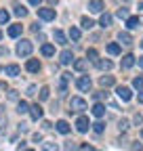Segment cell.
Here are the masks:
<instances>
[{"label":"cell","instance_id":"cell-42","mask_svg":"<svg viewBox=\"0 0 143 151\" xmlns=\"http://www.w3.org/2000/svg\"><path fill=\"white\" fill-rule=\"evenodd\" d=\"M141 122H143V118H141L139 113H137V116H135V124H141Z\"/></svg>","mask_w":143,"mask_h":151},{"label":"cell","instance_id":"cell-30","mask_svg":"<svg viewBox=\"0 0 143 151\" xmlns=\"http://www.w3.org/2000/svg\"><path fill=\"white\" fill-rule=\"evenodd\" d=\"M91 126H93V130L97 132V134H101V132L105 130V124H103V122H95V124H91Z\"/></svg>","mask_w":143,"mask_h":151},{"label":"cell","instance_id":"cell-15","mask_svg":"<svg viewBox=\"0 0 143 151\" xmlns=\"http://www.w3.org/2000/svg\"><path fill=\"white\" fill-rule=\"evenodd\" d=\"M86 67H88V59H76L74 61V69L76 71H84Z\"/></svg>","mask_w":143,"mask_h":151},{"label":"cell","instance_id":"cell-19","mask_svg":"<svg viewBox=\"0 0 143 151\" xmlns=\"http://www.w3.org/2000/svg\"><path fill=\"white\" fill-rule=\"evenodd\" d=\"M118 40H120L122 44H131V42H133V38H131L129 32H120V34H118Z\"/></svg>","mask_w":143,"mask_h":151},{"label":"cell","instance_id":"cell-3","mask_svg":"<svg viewBox=\"0 0 143 151\" xmlns=\"http://www.w3.org/2000/svg\"><path fill=\"white\" fill-rule=\"evenodd\" d=\"M76 86H78V90L86 92V90H91L93 82H91V78H88V76H80V78L76 80Z\"/></svg>","mask_w":143,"mask_h":151},{"label":"cell","instance_id":"cell-31","mask_svg":"<svg viewBox=\"0 0 143 151\" xmlns=\"http://www.w3.org/2000/svg\"><path fill=\"white\" fill-rule=\"evenodd\" d=\"M13 13H15L17 17H25V15H27V9H25V6H15Z\"/></svg>","mask_w":143,"mask_h":151},{"label":"cell","instance_id":"cell-49","mask_svg":"<svg viewBox=\"0 0 143 151\" xmlns=\"http://www.w3.org/2000/svg\"><path fill=\"white\" fill-rule=\"evenodd\" d=\"M0 38H2V29H0Z\"/></svg>","mask_w":143,"mask_h":151},{"label":"cell","instance_id":"cell-7","mask_svg":"<svg viewBox=\"0 0 143 151\" xmlns=\"http://www.w3.org/2000/svg\"><path fill=\"white\" fill-rule=\"evenodd\" d=\"M72 61H74V55H72V50H63V52L59 55V63H61V65H69Z\"/></svg>","mask_w":143,"mask_h":151},{"label":"cell","instance_id":"cell-17","mask_svg":"<svg viewBox=\"0 0 143 151\" xmlns=\"http://www.w3.org/2000/svg\"><path fill=\"white\" fill-rule=\"evenodd\" d=\"M139 23H141L139 17H129V19H126V27H129V29H137Z\"/></svg>","mask_w":143,"mask_h":151},{"label":"cell","instance_id":"cell-8","mask_svg":"<svg viewBox=\"0 0 143 151\" xmlns=\"http://www.w3.org/2000/svg\"><path fill=\"white\" fill-rule=\"evenodd\" d=\"M30 116H32V120H36V122H38V120L42 118V107H40L38 103H36V105H32V107H30Z\"/></svg>","mask_w":143,"mask_h":151},{"label":"cell","instance_id":"cell-40","mask_svg":"<svg viewBox=\"0 0 143 151\" xmlns=\"http://www.w3.org/2000/svg\"><path fill=\"white\" fill-rule=\"evenodd\" d=\"M9 99H13V101L17 99V90H11V92H9Z\"/></svg>","mask_w":143,"mask_h":151},{"label":"cell","instance_id":"cell-45","mask_svg":"<svg viewBox=\"0 0 143 151\" xmlns=\"http://www.w3.org/2000/svg\"><path fill=\"white\" fill-rule=\"evenodd\" d=\"M139 103H143V90H139Z\"/></svg>","mask_w":143,"mask_h":151},{"label":"cell","instance_id":"cell-25","mask_svg":"<svg viewBox=\"0 0 143 151\" xmlns=\"http://www.w3.org/2000/svg\"><path fill=\"white\" fill-rule=\"evenodd\" d=\"M107 52L110 55H120V44H116V42L107 44Z\"/></svg>","mask_w":143,"mask_h":151},{"label":"cell","instance_id":"cell-48","mask_svg":"<svg viewBox=\"0 0 143 151\" xmlns=\"http://www.w3.org/2000/svg\"><path fill=\"white\" fill-rule=\"evenodd\" d=\"M23 151H34V149H23Z\"/></svg>","mask_w":143,"mask_h":151},{"label":"cell","instance_id":"cell-50","mask_svg":"<svg viewBox=\"0 0 143 151\" xmlns=\"http://www.w3.org/2000/svg\"><path fill=\"white\" fill-rule=\"evenodd\" d=\"M91 151H97V149H91Z\"/></svg>","mask_w":143,"mask_h":151},{"label":"cell","instance_id":"cell-5","mask_svg":"<svg viewBox=\"0 0 143 151\" xmlns=\"http://www.w3.org/2000/svg\"><path fill=\"white\" fill-rule=\"evenodd\" d=\"M38 17L42 21H53L55 19V9H38Z\"/></svg>","mask_w":143,"mask_h":151},{"label":"cell","instance_id":"cell-46","mask_svg":"<svg viewBox=\"0 0 143 151\" xmlns=\"http://www.w3.org/2000/svg\"><path fill=\"white\" fill-rule=\"evenodd\" d=\"M139 67L143 69V57H139Z\"/></svg>","mask_w":143,"mask_h":151},{"label":"cell","instance_id":"cell-29","mask_svg":"<svg viewBox=\"0 0 143 151\" xmlns=\"http://www.w3.org/2000/svg\"><path fill=\"white\" fill-rule=\"evenodd\" d=\"M80 23H82L84 29H91V27L95 25V21H93V19H88V17H82V21H80Z\"/></svg>","mask_w":143,"mask_h":151},{"label":"cell","instance_id":"cell-35","mask_svg":"<svg viewBox=\"0 0 143 151\" xmlns=\"http://www.w3.org/2000/svg\"><path fill=\"white\" fill-rule=\"evenodd\" d=\"M63 151H78V147H76V143H65V147H63Z\"/></svg>","mask_w":143,"mask_h":151},{"label":"cell","instance_id":"cell-32","mask_svg":"<svg viewBox=\"0 0 143 151\" xmlns=\"http://www.w3.org/2000/svg\"><path fill=\"white\" fill-rule=\"evenodd\" d=\"M48 94H51L48 86H42V88H40V101H46V99H48Z\"/></svg>","mask_w":143,"mask_h":151},{"label":"cell","instance_id":"cell-41","mask_svg":"<svg viewBox=\"0 0 143 151\" xmlns=\"http://www.w3.org/2000/svg\"><path fill=\"white\" fill-rule=\"evenodd\" d=\"M27 94H30V97H32V94H36V86H30V88H27Z\"/></svg>","mask_w":143,"mask_h":151},{"label":"cell","instance_id":"cell-22","mask_svg":"<svg viewBox=\"0 0 143 151\" xmlns=\"http://www.w3.org/2000/svg\"><path fill=\"white\" fill-rule=\"evenodd\" d=\"M42 55L44 57H53L55 55V46L53 44H42Z\"/></svg>","mask_w":143,"mask_h":151},{"label":"cell","instance_id":"cell-14","mask_svg":"<svg viewBox=\"0 0 143 151\" xmlns=\"http://www.w3.org/2000/svg\"><path fill=\"white\" fill-rule=\"evenodd\" d=\"M21 29H23V27H21L19 23H15V25L9 27V36H11V38H19V36H21Z\"/></svg>","mask_w":143,"mask_h":151},{"label":"cell","instance_id":"cell-2","mask_svg":"<svg viewBox=\"0 0 143 151\" xmlns=\"http://www.w3.org/2000/svg\"><path fill=\"white\" fill-rule=\"evenodd\" d=\"M86 109V101L80 97H72L69 99V111H84Z\"/></svg>","mask_w":143,"mask_h":151},{"label":"cell","instance_id":"cell-47","mask_svg":"<svg viewBox=\"0 0 143 151\" xmlns=\"http://www.w3.org/2000/svg\"><path fill=\"white\" fill-rule=\"evenodd\" d=\"M139 9H141V11H143V2H141V4H139Z\"/></svg>","mask_w":143,"mask_h":151},{"label":"cell","instance_id":"cell-43","mask_svg":"<svg viewBox=\"0 0 143 151\" xmlns=\"http://www.w3.org/2000/svg\"><path fill=\"white\" fill-rule=\"evenodd\" d=\"M133 151H141V143H135L133 145Z\"/></svg>","mask_w":143,"mask_h":151},{"label":"cell","instance_id":"cell-18","mask_svg":"<svg viewBox=\"0 0 143 151\" xmlns=\"http://www.w3.org/2000/svg\"><path fill=\"white\" fill-rule=\"evenodd\" d=\"M19 71H21L19 65H6V67H4V73H6V76H13V78H15V76H19Z\"/></svg>","mask_w":143,"mask_h":151},{"label":"cell","instance_id":"cell-10","mask_svg":"<svg viewBox=\"0 0 143 151\" xmlns=\"http://www.w3.org/2000/svg\"><path fill=\"white\" fill-rule=\"evenodd\" d=\"M88 11H91V13H103V2H101V0H91Z\"/></svg>","mask_w":143,"mask_h":151},{"label":"cell","instance_id":"cell-11","mask_svg":"<svg viewBox=\"0 0 143 151\" xmlns=\"http://www.w3.org/2000/svg\"><path fill=\"white\" fill-rule=\"evenodd\" d=\"M133 65H135V57H133V55H124V57H122V67H124V69H131Z\"/></svg>","mask_w":143,"mask_h":151},{"label":"cell","instance_id":"cell-6","mask_svg":"<svg viewBox=\"0 0 143 151\" xmlns=\"http://www.w3.org/2000/svg\"><path fill=\"white\" fill-rule=\"evenodd\" d=\"M88 126H91V124H88V118L80 116V118L76 120V130H78V132H86V130H88Z\"/></svg>","mask_w":143,"mask_h":151},{"label":"cell","instance_id":"cell-24","mask_svg":"<svg viewBox=\"0 0 143 151\" xmlns=\"http://www.w3.org/2000/svg\"><path fill=\"white\" fill-rule=\"evenodd\" d=\"M27 111H30V105L25 101H19V105H17V113H21V116H23V113H27Z\"/></svg>","mask_w":143,"mask_h":151},{"label":"cell","instance_id":"cell-51","mask_svg":"<svg viewBox=\"0 0 143 151\" xmlns=\"http://www.w3.org/2000/svg\"><path fill=\"white\" fill-rule=\"evenodd\" d=\"M141 46H143V42H141Z\"/></svg>","mask_w":143,"mask_h":151},{"label":"cell","instance_id":"cell-38","mask_svg":"<svg viewBox=\"0 0 143 151\" xmlns=\"http://www.w3.org/2000/svg\"><path fill=\"white\" fill-rule=\"evenodd\" d=\"M4 124H6V118L2 116V118H0V134H2V132H4Z\"/></svg>","mask_w":143,"mask_h":151},{"label":"cell","instance_id":"cell-52","mask_svg":"<svg viewBox=\"0 0 143 151\" xmlns=\"http://www.w3.org/2000/svg\"><path fill=\"white\" fill-rule=\"evenodd\" d=\"M0 69H2V67H0Z\"/></svg>","mask_w":143,"mask_h":151},{"label":"cell","instance_id":"cell-36","mask_svg":"<svg viewBox=\"0 0 143 151\" xmlns=\"http://www.w3.org/2000/svg\"><path fill=\"white\" fill-rule=\"evenodd\" d=\"M120 19H129V11L126 9H118V13H116Z\"/></svg>","mask_w":143,"mask_h":151},{"label":"cell","instance_id":"cell-23","mask_svg":"<svg viewBox=\"0 0 143 151\" xmlns=\"http://www.w3.org/2000/svg\"><path fill=\"white\" fill-rule=\"evenodd\" d=\"M97 67H99V69H103V71H107V69H112L114 65H112V61L103 59V61H97Z\"/></svg>","mask_w":143,"mask_h":151},{"label":"cell","instance_id":"cell-37","mask_svg":"<svg viewBox=\"0 0 143 151\" xmlns=\"http://www.w3.org/2000/svg\"><path fill=\"white\" fill-rule=\"evenodd\" d=\"M118 128H120L122 132H124V130H129V122H126V120H122V122L118 124Z\"/></svg>","mask_w":143,"mask_h":151},{"label":"cell","instance_id":"cell-44","mask_svg":"<svg viewBox=\"0 0 143 151\" xmlns=\"http://www.w3.org/2000/svg\"><path fill=\"white\" fill-rule=\"evenodd\" d=\"M40 2H42V0H30V4H34V6H38Z\"/></svg>","mask_w":143,"mask_h":151},{"label":"cell","instance_id":"cell-9","mask_svg":"<svg viewBox=\"0 0 143 151\" xmlns=\"http://www.w3.org/2000/svg\"><path fill=\"white\" fill-rule=\"evenodd\" d=\"M25 69L32 71V73H38V71H40V61H38V59H30V61L25 63Z\"/></svg>","mask_w":143,"mask_h":151},{"label":"cell","instance_id":"cell-1","mask_svg":"<svg viewBox=\"0 0 143 151\" xmlns=\"http://www.w3.org/2000/svg\"><path fill=\"white\" fill-rule=\"evenodd\" d=\"M32 50H34V44L30 40H19L17 42V55L19 57H30Z\"/></svg>","mask_w":143,"mask_h":151},{"label":"cell","instance_id":"cell-4","mask_svg":"<svg viewBox=\"0 0 143 151\" xmlns=\"http://www.w3.org/2000/svg\"><path fill=\"white\" fill-rule=\"evenodd\" d=\"M116 92H118V97H120L122 101H131V99H133V90H131L129 86H118Z\"/></svg>","mask_w":143,"mask_h":151},{"label":"cell","instance_id":"cell-34","mask_svg":"<svg viewBox=\"0 0 143 151\" xmlns=\"http://www.w3.org/2000/svg\"><path fill=\"white\" fill-rule=\"evenodd\" d=\"M133 86H135L137 90H143V78H141V76H139V78H135V80H133Z\"/></svg>","mask_w":143,"mask_h":151},{"label":"cell","instance_id":"cell-20","mask_svg":"<svg viewBox=\"0 0 143 151\" xmlns=\"http://www.w3.org/2000/svg\"><path fill=\"white\" fill-rule=\"evenodd\" d=\"M99 84H101L103 88H107V86H114V78H112V76H101Z\"/></svg>","mask_w":143,"mask_h":151},{"label":"cell","instance_id":"cell-21","mask_svg":"<svg viewBox=\"0 0 143 151\" xmlns=\"http://www.w3.org/2000/svg\"><path fill=\"white\" fill-rule=\"evenodd\" d=\"M57 130L61 132V134H67V132H69V124H67L65 120H59V122H57Z\"/></svg>","mask_w":143,"mask_h":151},{"label":"cell","instance_id":"cell-27","mask_svg":"<svg viewBox=\"0 0 143 151\" xmlns=\"http://www.w3.org/2000/svg\"><path fill=\"white\" fill-rule=\"evenodd\" d=\"M69 38H72L74 42H78V40H80V29H78V27H69Z\"/></svg>","mask_w":143,"mask_h":151},{"label":"cell","instance_id":"cell-39","mask_svg":"<svg viewBox=\"0 0 143 151\" xmlns=\"http://www.w3.org/2000/svg\"><path fill=\"white\" fill-rule=\"evenodd\" d=\"M9 55V48L6 46H0V57H6Z\"/></svg>","mask_w":143,"mask_h":151},{"label":"cell","instance_id":"cell-12","mask_svg":"<svg viewBox=\"0 0 143 151\" xmlns=\"http://www.w3.org/2000/svg\"><path fill=\"white\" fill-rule=\"evenodd\" d=\"M91 111H93V116H95V118H103V116H105V107H103L101 103H95Z\"/></svg>","mask_w":143,"mask_h":151},{"label":"cell","instance_id":"cell-16","mask_svg":"<svg viewBox=\"0 0 143 151\" xmlns=\"http://www.w3.org/2000/svg\"><path fill=\"white\" fill-rule=\"evenodd\" d=\"M99 25H101V27H110V25H112V15H110V13H103L101 19H99Z\"/></svg>","mask_w":143,"mask_h":151},{"label":"cell","instance_id":"cell-13","mask_svg":"<svg viewBox=\"0 0 143 151\" xmlns=\"http://www.w3.org/2000/svg\"><path fill=\"white\" fill-rule=\"evenodd\" d=\"M53 38L57 40V44H67V38H65V34H63L61 29H55V32H53Z\"/></svg>","mask_w":143,"mask_h":151},{"label":"cell","instance_id":"cell-33","mask_svg":"<svg viewBox=\"0 0 143 151\" xmlns=\"http://www.w3.org/2000/svg\"><path fill=\"white\" fill-rule=\"evenodd\" d=\"M97 57H99V55H97V50H95V48H91V50L86 52V59H88V61H97Z\"/></svg>","mask_w":143,"mask_h":151},{"label":"cell","instance_id":"cell-28","mask_svg":"<svg viewBox=\"0 0 143 151\" xmlns=\"http://www.w3.org/2000/svg\"><path fill=\"white\" fill-rule=\"evenodd\" d=\"M9 19H11V15H9V11H0V25H4V23H9Z\"/></svg>","mask_w":143,"mask_h":151},{"label":"cell","instance_id":"cell-26","mask_svg":"<svg viewBox=\"0 0 143 151\" xmlns=\"http://www.w3.org/2000/svg\"><path fill=\"white\" fill-rule=\"evenodd\" d=\"M40 151H59V147H57L55 143L48 141V143H42V149H40Z\"/></svg>","mask_w":143,"mask_h":151}]
</instances>
